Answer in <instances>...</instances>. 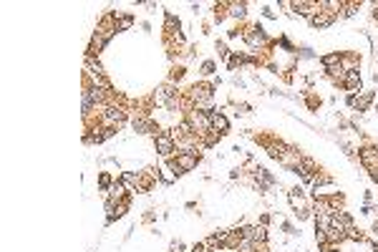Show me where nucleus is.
Instances as JSON below:
<instances>
[{"instance_id":"26","label":"nucleus","mask_w":378,"mask_h":252,"mask_svg":"<svg viewBox=\"0 0 378 252\" xmlns=\"http://www.w3.org/2000/svg\"><path fill=\"white\" fill-rule=\"evenodd\" d=\"M217 71V61H212V58H207V61L202 63V76H212Z\"/></svg>"},{"instance_id":"36","label":"nucleus","mask_w":378,"mask_h":252,"mask_svg":"<svg viewBox=\"0 0 378 252\" xmlns=\"http://www.w3.org/2000/svg\"><path fill=\"white\" fill-rule=\"evenodd\" d=\"M368 177H371V179H373V182L378 184V169H373V172H368Z\"/></svg>"},{"instance_id":"32","label":"nucleus","mask_w":378,"mask_h":252,"mask_svg":"<svg viewBox=\"0 0 378 252\" xmlns=\"http://www.w3.org/2000/svg\"><path fill=\"white\" fill-rule=\"evenodd\" d=\"M237 114H250V103H237Z\"/></svg>"},{"instance_id":"4","label":"nucleus","mask_w":378,"mask_h":252,"mask_svg":"<svg viewBox=\"0 0 378 252\" xmlns=\"http://www.w3.org/2000/svg\"><path fill=\"white\" fill-rule=\"evenodd\" d=\"M288 199H290V207L295 209L297 220H310V207H308V202H305V194H303V189H300V187H292L290 192H288Z\"/></svg>"},{"instance_id":"12","label":"nucleus","mask_w":378,"mask_h":252,"mask_svg":"<svg viewBox=\"0 0 378 252\" xmlns=\"http://www.w3.org/2000/svg\"><path fill=\"white\" fill-rule=\"evenodd\" d=\"M346 91H350V94H361V89H363V78H361V73L358 71H350V73H346V78H343V83H341Z\"/></svg>"},{"instance_id":"19","label":"nucleus","mask_w":378,"mask_h":252,"mask_svg":"<svg viewBox=\"0 0 378 252\" xmlns=\"http://www.w3.org/2000/svg\"><path fill=\"white\" fill-rule=\"evenodd\" d=\"M114 182H116V179H114L109 172H101V174H98V189H101V192H109V189L114 187Z\"/></svg>"},{"instance_id":"22","label":"nucleus","mask_w":378,"mask_h":252,"mask_svg":"<svg viewBox=\"0 0 378 252\" xmlns=\"http://www.w3.org/2000/svg\"><path fill=\"white\" fill-rule=\"evenodd\" d=\"M341 56H343V53H328V56H323V58H320V63H323V68L338 66V63H341Z\"/></svg>"},{"instance_id":"28","label":"nucleus","mask_w":378,"mask_h":252,"mask_svg":"<svg viewBox=\"0 0 378 252\" xmlns=\"http://www.w3.org/2000/svg\"><path fill=\"white\" fill-rule=\"evenodd\" d=\"M217 51H220V56H222V58H225V61H227V58H230V56H232V53H230V48H227V46H225V43H222V40H220V43H217Z\"/></svg>"},{"instance_id":"24","label":"nucleus","mask_w":378,"mask_h":252,"mask_svg":"<svg viewBox=\"0 0 378 252\" xmlns=\"http://www.w3.org/2000/svg\"><path fill=\"white\" fill-rule=\"evenodd\" d=\"M358 8H361V3H346L343 10H341V15H343V18H350V15H355Z\"/></svg>"},{"instance_id":"38","label":"nucleus","mask_w":378,"mask_h":252,"mask_svg":"<svg viewBox=\"0 0 378 252\" xmlns=\"http://www.w3.org/2000/svg\"><path fill=\"white\" fill-rule=\"evenodd\" d=\"M373 235H376V237H378V220L373 222Z\"/></svg>"},{"instance_id":"7","label":"nucleus","mask_w":378,"mask_h":252,"mask_svg":"<svg viewBox=\"0 0 378 252\" xmlns=\"http://www.w3.org/2000/svg\"><path fill=\"white\" fill-rule=\"evenodd\" d=\"M214 89H217V83H209V81H200V83H194V86L189 89V98H192V103H194V101H209V98H214Z\"/></svg>"},{"instance_id":"17","label":"nucleus","mask_w":378,"mask_h":252,"mask_svg":"<svg viewBox=\"0 0 378 252\" xmlns=\"http://www.w3.org/2000/svg\"><path fill=\"white\" fill-rule=\"evenodd\" d=\"M86 73L88 76H104V66L98 61V56H88L86 53Z\"/></svg>"},{"instance_id":"34","label":"nucleus","mask_w":378,"mask_h":252,"mask_svg":"<svg viewBox=\"0 0 378 252\" xmlns=\"http://www.w3.org/2000/svg\"><path fill=\"white\" fill-rule=\"evenodd\" d=\"M283 229H285L288 235H295V229H292V224H290V222H285V224H283Z\"/></svg>"},{"instance_id":"33","label":"nucleus","mask_w":378,"mask_h":252,"mask_svg":"<svg viewBox=\"0 0 378 252\" xmlns=\"http://www.w3.org/2000/svg\"><path fill=\"white\" fill-rule=\"evenodd\" d=\"M262 13H265V18H270V20H272V18H277V15H275L270 8H262Z\"/></svg>"},{"instance_id":"11","label":"nucleus","mask_w":378,"mask_h":252,"mask_svg":"<svg viewBox=\"0 0 378 252\" xmlns=\"http://www.w3.org/2000/svg\"><path fill=\"white\" fill-rule=\"evenodd\" d=\"M209 119H212V131H217L220 136L230 134V119H227L222 111H212V114H209Z\"/></svg>"},{"instance_id":"27","label":"nucleus","mask_w":378,"mask_h":252,"mask_svg":"<svg viewBox=\"0 0 378 252\" xmlns=\"http://www.w3.org/2000/svg\"><path fill=\"white\" fill-rule=\"evenodd\" d=\"M305 103H308V109H310V111H315V109L320 106V98H315V96H310V94H308V98H305Z\"/></svg>"},{"instance_id":"9","label":"nucleus","mask_w":378,"mask_h":252,"mask_svg":"<svg viewBox=\"0 0 378 252\" xmlns=\"http://www.w3.org/2000/svg\"><path fill=\"white\" fill-rule=\"evenodd\" d=\"M131 126H134V131H136V134H154V136H156V134H162V131H159V126L154 124L149 116H144V114H136V116L131 119Z\"/></svg>"},{"instance_id":"13","label":"nucleus","mask_w":378,"mask_h":252,"mask_svg":"<svg viewBox=\"0 0 378 252\" xmlns=\"http://www.w3.org/2000/svg\"><path fill=\"white\" fill-rule=\"evenodd\" d=\"M227 15L234 20H245L247 18V3H227Z\"/></svg>"},{"instance_id":"8","label":"nucleus","mask_w":378,"mask_h":252,"mask_svg":"<svg viewBox=\"0 0 378 252\" xmlns=\"http://www.w3.org/2000/svg\"><path fill=\"white\" fill-rule=\"evenodd\" d=\"M335 13H328V10H315L310 18H308V23H310V28H318V31H325V28H330L333 23H335Z\"/></svg>"},{"instance_id":"5","label":"nucleus","mask_w":378,"mask_h":252,"mask_svg":"<svg viewBox=\"0 0 378 252\" xmlns=\"http://www.w3.org/2000/svg\"><path fill=\"white\" fill-rule=\"evenodd\" d=\"M358 161H361V166H363L366 172L378 169V146L376 144H363V146L358 149Z\"/></svg>"},{"instance_id":"1","label":"nucleus","mask_w":378,"mask_h":252,"mask_svg":"<svg viewBox=\"0 0 378 252\" xmlns=\"http://www.w3.org/2000/svg\"><path fill=\"white\" fill-rule=\"evenodd\" d=\"M164 161L172 166L174 177H182V174H187V172L197 169V164L202 161V157H200L197 152H176L172 159H164Z\"/></svg>"},{"instance_id":"3","label":"nucleus","mask_w":378,"mask_h":252,"mask_svg":"<svg viewBox=\"0 0 378 252\" xmlns=\"http://www.w3.org/2000/svg\"><path fill=\"white\" fill-rule=\"evenodd\" d=\"M154 149L162 159H172L176 154V139L172 131H162L154 136Z\"/></svg>"},{"instance_id":"20","label":"nucleus","mask_w":378,"mask_h":252,"mask_svg":"<svg viewBox=\"0 0 378 252\" xmlns=\"http://www.w3.org/2000/svg\"><path fill=\"white\" fill-rule=\"evenodd\" d=\"M131 26H134V15H118L116 18V33L129 31Z\"/></svg>"},{"instance_id":"37","label":"nucleus","mask_w":378,"mask_h":252,"mask_svg":"<svg viewBox=\"0 0 378 252\" xmlns=\"http://www.w3.org/2000/svg\"><path fill=\"white\" fill-rule=\"evenodd\" d=\"M255 252H270V247H267V245H257V247H255Z\"/></svg>"},{"instance_id":"23","label":"nucleus","mask_w":378,"mask_h":252,"mask_svg":"<svg viewBox=\"0 0 378 252\" xmlns=\"http://www.w3.org/2000/svg\"><path fill=\"white\" fill-rule=\"evenodd\" d=\"M240 66H245V56H240V53H232L230 58H227V68L234 71V68H240Z\"/></svg>"},{"instance_id":"21","label":"nucleus","mask_w":378,"mask_h":252,"mask_svg":"<svg viewBox=\"0 0 378 252\" xmlns=\"http://www.w3.org/2000/svg\"><path fill=\"white\" fill-rule=\"evenodd\" d=\"M184 76H187V68H184V66H176V68H172V73H169V83H174L176 86Z\"/></svg>"},{"instance_id":"30","label":"nucleus","mask_w":378,"mask_h":252,"mask_svg":"<svg viewBox=\"0 0 378 252\" xmlns=\"http://www.w3.org/2000/svg\"><path fill=\"white\" fill-rule=\"evenodd\" d=\"M320 250L323 252H341V245H335V242H325V245H320Z\"/></svg>"},{"instance_id":"15","label":"nucleus","mask_w":378,"mask_h":252,"mask_svg":"<svg viewBox=\"0 0 378 252\" xmlns=\"http://www.w3.org/2000/svg\"><path fill=\"white\" fill-rule=\"evenodd\" d=\"M341 66H343V71L350 73V71H358V66H361V56H355V53H343L341 56Z\"/></svg>"},{"instance_id":"29","label":"nucleus","mask_w":378,"mask_h":252,"mask_svg":"<svg viewBox=\"0 0 378 252\" xmlns=\"http://www.w3.org/2000/svg\"><path fill=\"white\" fill-rule=\"evenodd\" d=\"M315 242H318V245H325V242H328V232H325V229H315Z\"/></svg>"},{"instance_id":"10","label":"nucleus","mask_w":378,"mask_h":252,"mask_svg":"<svg viewBox=\"0 0 378 252\" xmlns=\"http://www.w3.org/2000/svg\"><path fill=\"white\" fill-rule=\"evenodd\" d=\"M174 98H179V89H176L174 83H169V81L162 83V86L156 89V94H154V101H156V103H164V106H167L169 101H174Z\"/></svg>"},{"instance_id":"2","label":"nucleus","mask_w":378,"mask_h":252,"mask_svg":"<svg viewBox=\"0 0 378 252\" xmlns=\"http://www.w3.org/2000/svg\"><path fill=\"white\" fill-rule=\"evenodd\" d=\"M242 40L250 46V48H270L272 46V40L267 38V33L262 31V26H247L245 31H242Z\"/></svg>"},{"instance_id":"39","label":"nucleus","mask_w":378,"mask_h":252,"mask_svg":"<svg viewBox=\"0 0 378 252\" xmlns=\"http://www.w3.org/2000/svg\"><path fill=\"white\" fill-rule=\"evenodd\" d=\"M373 20H378V3H376V10H373Z\"/></svg>"},{"instance_id":"25","label":"nucleus","mask_w":378,"mask_h":252,"mask_svg":"<svg viewBox=\"0 0 378 252\" xmlns=\"http://www.w3.org/2000/svg\"><path fill=\"white\" fill-rule=\"evenodd\" d=\"M348 240H350V242H366V235H363L361 229L350 227V229H348Z\"/></svg>"},{"instance_id":"18","label":"nucleus","mask_w":378,"mask_h":252,"mask_svg":"<svg viewBox=\"0 0 378 252\" xmlns=\"http://www.w3.org/2000/svg\"><path fill=\"white\" fill-rule=\"evenodd\" d=\"M109 197H111L114 202H121V199H129V194H126V184H124L121 179H116V182H114V187L109 189Z\"/></svg>"},{"instance_id":"6","label":"nucleus","mask_w":378,"mask_h":252,"mask_svg":"<svg viewBox=\"0 0 378 252\" xmlns=\"http://www.w3.org/2000/svg\"><path fill=\"white\" fill-rule=\"evenodd\" d=\"M373 101H376V94H373V91H363V94H348V98H346V103H348L350 109H355V111H368Z\"/></svg>"},{"instance_id":"35","label":"nucleus","mask_w":378,"mask_h":252,"mask_svg":"<svg viewBox=\"0 0 378 252\" xmlns=\"http://www.w3.org/2000/svg\"><path fill=\"white\" fill-rule=\"evenodd\" d=\"M260 224H262V227H267V224H270V215H262V217H260Z\"/></svg>"},{"instance_id":"16","label":"nucleus","mask_w":378,"mask_h":252,"mask_svg":"<svg viewBox=\"0 0 378 252\" xmlns=\"http://www.w3.org/2000/svg\"><path fill=\"white\" fill-rule=\"evenodd\" d=\"M129 204H131V197L129 199H121V202H116V207H114V212L106 217V222L111 224V222H116V220H121L124 215H126V209H129Z\"/></svg>"},{"instance_id":"31","label":"nucleus","mask_w":378,"mask_h":252,"mask_svg":"<svg viewBox=\"0 0 378 252\" xmlns=\"http://www.w3.org/2000/svg\"><path fill=\"white\" fill-rule=\"evenodd\" d=\"M192 252H214V250H209V247H207V242H197V245L192 247Z\"/></svg>"},{"instance_id":"14","label":"nucleus","mask_w":378,"mask_h":252,"mask_svg":"<svg viewBox=\"0 0 378 252\" xmlns=\"http://www.w3.org/2000/svg\"><path fill=\"white\" fill-rule=\"evenodd\" d=\"M290 8L292 10H297L300 15H313L315 10H318V3H305V0H295V3H290Z\"/></svg>"}]
</instances>
